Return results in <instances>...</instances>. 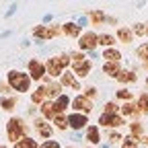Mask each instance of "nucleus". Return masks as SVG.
<instances>
[{
	"label": "nucleus",
	"mask_w": 148,
	"mask_h": 148,
	"mask_svg": "<svg viewBox=\"0 0 148 148\" xmlns=\"http://www.w3.org/2000/svg\"><path fill=\"white\" fill-rule=\"evenodd\" d=\"M39 148H62V146H60V142H58V140H45Z\"/></svg>",
	"instance_id": "38"
},
{
	"label": "nucleus",
	"mask_w": 148,
	"mask_h": 148,
	"mask_svg": "<svg viewBox=\"0 0 148 148\" xmlns=\"http://www.w3.org/2000/svg\"><path fill=\"white\" fill-rule=\"evenodd\" d=\"M0 148H6V146H0Z\"/></svg>",
	"instance_id": "43"
},
{
	"label": "nucleus",
	"mask_w": 148,
	"mask_h": 148,
	"mask_svg": "<svg viewBox=\"0 0 148 148\" xmlns=\"http://www.w3.org/2000/svg\"><path fill=\"white\" fill-rule=\"evenodd\" d=\"M115 37H117V41H121V43H132L134 41V33H132L130 27H117Z\"/></svg>",
	"instance_id": "16"
},
{
	"label": "nucleus",
	"mask_w": 148,
	"mask_h": 148,
	"mask_svg": "<svg viewBox=\"0 0 148 148\" xmlns=\"http://www.w3.org/2000/svg\"><path fill=\"white\" fill-rule=\"evenodd\" d=\"M119 146H121V148H138V146H140V138H136V136H132V134H127V136L121 140Z\"/></svg>",
	"instance_id": "25"
},
{
	"label": "nucleus",
	"mask_w": 148,
	"mask_h": 148,
	"mask_svg": "<svg viewBox=\"0 0 148 148\" xmlns=\"http://www.w3.org/2000/svg\"><path fill=\"white\" fill-rule=\"evenodd\" d=\"M132 97H134V92L130 90V88H119V90L115 92V99L125 101V103H130V101H132Z\"/></svg>",
	"instance_id": "32"
},
{
	"label": "nucleus",
	"mask_w": 148,
	"mask_h": 148,
	"mask_svg": "<svg viewBox=\"0 0 148 148\" xmlns=\"http://www.w3.org/2000/svg\"><path fill=\"white\" fill-rule=\"evenodd\" d=\"M140 113V111H138V107H136V103H132V101H130V103H123L121 107H119V115L125 119V117H136Z\"/></svg>",
	"instance_id": "17"
},
{
	"label": "nucleus",
	"mask_w": 148,
	"mask_h": 148,
	"mask_svg": "<svg viewBox=\"0 0 148 148\" xmlns=\"http://www.w3.org/2000/svg\"><path fill=\"white\" fill-rule=\"evenodd\" d=\"M90 70H92V64L88 60H84V62H72V72H74V76H76V78H86L90 74Z\"/></svg>",
	"instance_id": "11"
},
{
	"label": "nucleus",
	"mask_w": 148,
	"mask_h": 148,
	"mask_svg": "<svg viewBox=\"0 0 148 148\" xmlns=\"http://www.w3.org/2000/svg\"><path fill=\"white\" fill-rule=\"evenodd\" d=\"M60 33V27H56V25H51V27H45V25H37L35 29H33V35L37 37V39H41V41H49V39H53L56 35Z\"/></svg>",
	"instance_id": "9"
},
{
	"label": "nucleus",
	"mask_w": 148,
	"mask_h": 148,
	"mask_svg": "<svg viewBox=\"0 0 148 148\" xmlns=\"http://www.w3.org/2000/svg\"><path fill=\"white\" fill-rule=\"evenodd\" d=\"M70 103H72V99L68 95H64V92H62L58 99H53V111H56V115H66V109L70 107Z\"/></svg>",
	"instance_id": "13"
},
{
	"label": "nucleus",
	"mask_w": 148,
	"mask_h": 148,
	"mask_svg": "<svg viewBox=\"0 0 148 148\" xmlns=\"http://www.w3.org/2000/svg\"><path fill=\"white\" fill-rule=\"evenodd\" d=\"M142 66H144V70H148V62H144V64H142Z\"/></svg>",
	"instance_id": "40"
},
{
	"label": "nucleus",
	"mask_w": 148,
	"mask_h": 148,
	"mask_svg": "<svg viewBox=\"0 0 148 148\" xmlns=\"http://www.w3.org/2000/svg\"><path fill=\"white\" fill-rule=\"evenodd\" d=\"M84 140L90 144V146H97L101 142V127L95 125V123H88V127L84 130Z\"/></svg>",
	"instance_id": "10"
},
{
	"label": "nucleus",
	"mask_w": 148,
	"mask_h": 148,
	"mask_svg": "<svg viewBox=\"0 0 148 148\" xmlns=\"http://www.w3.org/2000/svg\"><path fill=\"white\" fill-rule=\"evenodd\" d=\"M97 45H99V33H95V31H84L78 37L80 51H92V49H97Z\"/></svg>",
	"instance_id": "4"
},
{
	"label": "nucleus",
	"mask_w": 148,
	"mask_h": 148,
	"mask_svg": "<svg viewBox=\"0 0 148 148\" xmlns=\"http://www.w3.org/2000/svg\"><path fill=\"white\" fill-rule=\"evenodd\" d=\"M146 84H148V76H146Z\"/></svg>",
	"instance_id": "42"
},
{
	"label": "nucleus",
	"mask_w": 148,
	"mask_h": 148,
	"mask_svg": "<svg viewBox=\"0 0 148 148\" xmlns=\"http://www.w3.org/2000/svg\"><path fill=\"white\" fill-rule=\"evenodd\" d=\"M82 95H84L86 99H90V101H92V99H95V97L99 95V90H97V86H86Z\"/></svg>",
	"instance_id": "35"
},
{
	"label": "nucleus",
	"mask_w": 148,
	"mask_h": 148,
	"mask_svg": "<svg viewBox=\"0 0 148 148\" xmlns=\"http://www.w3.org/2000/svg\"><path fill=\"white\" fill-rule=\"evenodd\" d=\"M101 58H103L105 62H121V51L115 49V47H107V49H103V56H101Z\"/></svg>",
	"instance_id": "19"
},
{
	"label": "nucleus",
	"mask_w": 148,
	"mask_h": 148,
	"mask_svg": "<svg viewBox=\"0 0 148 148\" xmlns=\"http://www.w3.org/2000/svg\"><path fill=\"white\" fill-rule=\"evenodd\" d=\"M60 84H62V86H68V88H72V90H80V82L76 80L74 72H68V70L60 76Z\"/></svg>",
	"instance_id": "14"
},
{
	"label": "nucleus",
	"mask_w": 148,
	"mask_h": 148,
	"mask_svg": "<svg viewBox=\"0 0 148 148\" xmlns=\"http://www.w3.org/2000/svg\"><path fill=\"white\" fill-rule=\"evenodd\" d=\"M68 66H72V58L70 53H62V56H51L45 62V72L49 78H60L62 74L68 70Z\"/></svg>",
	"instance_id": "1"
},
{
	"label": "nucleus",
	"mask_w": 148,
	"mask_h": 148,
	"mask_svg": "<svg viewBox=\"0 0 148 148\" xmlns=\"http://www.w3.org/2000/svg\"><path fill=\"white\" fill-rule=\"evenodd\" d=\"M105 18H107V14H105L103 10H90V12H88V21H90L92 27L103 25V23H105Z\"/></svg>",
	"instance_id": "20"
},
{
	"label": "nucleus",
	"mask_w": 148,
	"mask_h": 148,
	"mask_svg": "<svg viewBox=\"0 0 148 148\" xmlns=\"http://www.w3.org/2000/svg\"><path fill=\"white\" fill-rule=\"evenodd\" d=\"M136 58H138L142 64L148 62V41L142 43V45H138V49H136Z\"/></svg>",
	"instance_id": "29"
},
{
	"label": "nucleus",
	"mask_w": 148,
	"mask_h": 148,
	"mask_svg": "<svg viewBox=\"0 0 148 148\" xmlns=\"http://www.w3.org/2000/svg\"><path fill=\"white\" fill-rule=\"evenodd\" d=\"M53 123H56V127H58L60 132H66V130L70 127V125H68V117H66V115H56V117H53Z\"/></svg>",
	"instance_id": "31"
},
{
	"label": "nucleus",
	"mask_w": 148,
	"mask_h": 148,
	"mask_svg": "<svg viewBox=\"0 0 148 148\" xmlns=\"http://www.w3.org/2000/svg\"><path fill=\"white\" fill-rule=\"evenodd\" d=\"M70 58H72V62H84V60H86V56H84V51L78 49V51H72V53H70Z\"/></svg>",
	"instance_id": "37"
},
{
	"label": "nucleus",
	"mask_w": 148,
	"mask_h": 148,
	"mask_svg": "<svg viewBox=\"0 0 148 148\" xmlns=\"http://www.w3.org/2000/svg\"><path fill=\"white\" fill-rule=\"evenodd\" d=\"M99 125H103V127H109V130H119L121 125H125V119H123L119 113H115V115H107V113H101V117H99Z\"/></svg>",
	"instance_id": "8"
},
{
	"label": "nucleus",
	"mask_w": 148,
	"mask_h": 148,
	"mask_svg": "<svg viewBox=\"0 0 148 148\" xmlns=\"http://www.w3.org/2000/svg\"><path fill=\"white\" fill-rule=\"evenodd\" d=\"M27 74L31 76V80H35V82H41L45 76H47V72H45V64L43 62H39V60H29V64H27Z\"/></svg>",
	"instance_id": "5"
},
{
	"label": "nucleus",
	"mask_w": 148,
	"mask_h": 148,
	"mask_svg": "<svg viewBox=\"0 0 148 148\" xmlns=\"http://www.w3.org/2000/svg\"><path fill=\"white\" fill-rule=\"evenodd\" d=\"M86 148H92V146H86Z\"/></svg>",
	"instance_id": "45"
},
{
	"label": "nucleus",
	"mask_w": 148,
	"mask_h": 148,
	"mask_svg": "<svg viewBox=\"0 0 148 148\" xmlns=\"http://www.w3.org/2000/svg\"><path fill=\"white\" fill-rule=\"evenodd\" d=\"M117 111H119V105L115 101H107L105 107H103V113H107V115H115Z\"/></svg>",
	"instance_id": "34"
},
{
	"label": "nucleus",
	"mask_w": 148,
	"mask_h": 148,
	"mask_svg": "<svg viewBox=\"0 0 148 148\" xmlns=\"http://www.w3.org/2000/svg\"><path fill=\"white\" fill-rule=\"evenodd\" d=\"M146 37H148V25H146Z\"/></svg>",
	"instance_id": "41"
},
{
	"label": "nucleus",
	"mask_w": 148,
	"mask_h": 148,
	"mask_svg": "<svg viewBox=\"0 0 148 148\" xmlns=\"http://www.w3.org/2000/svg\"><path fill=\"white\" fill-rule=\"evenodd\" d=\"M68 117V125L74 130V132H80V130H86L88 127V115L84 113H76V111H72Z\"/></svg>",
	"instance_id": "7"
},
{
	"label": "nucleus",
	"mask_w": 148,
	"mask_h": 148,
	"mask_svg": "<svg viewBox=\"0 0 148 148\" xmlns=\"http://www.w3.org/2000/svg\"><path fill=\"white\" fill-rule=\"evenodd\" d=\"M99 45L101 47H115V35H109V33H99Z\"/></svg>",
	"instance_id": "23"
},
{
	"label": "nucleus",
	"mask_w": 148,
	"mask_h": 148,
	"mask_svg": "<svg viewBox=\"0 0 148 148\" xmlns=\"http://www.w3.org/2000/svg\"><path fill=\"white\" fill-rule=\"evenodd\" d=\"M33 125H35V130H37V134H39L41 138H45V140H51V136H53V127L41 117V119H35L33 121Z\"/></svg>",
	"instance_id": "12"
},
{
	"label": "nucleus",
	"mask_w": 148,
	"mask_h": 148,
	"mask_svg": "<svg viewBox=\"0 0 148 148\" xmlns=\"http://www.w3.org/2000/svg\"><path fill=\"white\" fill-rule=\"evenodd\" d=\"M130 134L142 140V138H144V125H142L140 121H134V123H130Z\"/></svg>",
	"instance_id": "27"
},
{
	"label": "nucleus",
	"mask_w": 148,
	"mask_h": 148,
	"mask_svg": "<svg viewBox=\"0 0 148 148\" xmlns=\"http://www.w3.org/2000/svg\"><path fill=\"white\" fill-rule=\"evenodd\" d=\"M136 80H138V76H136L134 70H121L117 74V82H121V84H130V82H136Z\"/></svg>",
	"instance_id": "21"
},
{
	"label": "nucleus",
	"mask_w": 148,
	"mask_h": 148,
	"mask_svg": "<svg viewBox=\"0 0 148 148\" xmlns=\"http://www.w3.org/2000/svg\"><path fill=\"white\" fill-rule=\"evenodd\" d=\"M27 132H29V125L21 119V117H10L8 123H6V134H8V140L12 144H16L18 140L27 138Z\"/></svg>",
	"instance_id": "2"
},
{
	"label": "nucleus",
	"mask_w": 148,
	"mask_h": 148,
	"mask_svg": "<svg viewBox=\"0 0 148 148\" xmlns=\"http://www.w3.org/2000/svg\"><path fill=\"white\" fill-rule=\"evenodd\" d=\"M0 92H8V90H6V84H4V82H0Z\"/></svg>",
	"instance_id": "39"
},
{
	"label": "nucleus",
	"mask_w": 148,
	"mask_h": 148,
	"mask_svg": "<svg viewBox=\"0 0 148 148\" xmlns=\"http://www.w3.org/2000/svg\"><path fill=\"white\" fill-rule=\"evenodd\" d=\"M0 107H2L4 111H12L16 107V97H4V99H0Z\"/></svg>",
	"instance_id": "30"
},
{
	"label": "nucleus",
	"mask_w": 148,
	"mask_h": 148,
	"mask_svg": "<svg viewBox=\"0 0 148 148\" xmlns=\"http://www.w3.org/2000/svg\"><path fill=\"white\" fill-rule=\"evenodd\" d=\"M107 140H109L111 144H121L123 136H121V132H119V130H109V134H107Z\"/></svg>",
	"instance_id": "33"
},
{
	"label": "nucleus",
	"mask_w": 148,
	"mask_h": 148,
	"mask_svg": "<svg viewBox=\"0 0 148 148\" xmlns=\"http://www.w3.org/2000/svg\"><path fill=\"white\" fill-rule=\"evenodd\" d=\"M45 97H47V90H45V84H41L39 88H35V92L31 95V103L43 105V103H45Z\"/></svg>",
	"instance_id": "22"
},
{
	"label": "nucleus",
	"mask_w": 148,
	"mask_h": 148,
	"mask_svg": "<svg viewBox=\"0 0 148 148\" xmlns=\"http://www.w3.org/2000/svg\"><path fill=\"white\" fill-rule=\"evenodd\" d=\"M14 148H39V144H37L33 138H23V140H18L16 144H14Z\"/></svg>",
	"instance_id": "28"
},
{
	"label": "nucleus",
	"mask_w": 148,
	"mask_h": 148,
	"mask_svg": "<svg viewBox=\"0 0 148 148\" xmlns=\"http://www.w3.org/2000/svg\"><path fill=\"white\" fill-rule=\"evenodd\" d=\"M136 107H138V111H140V113L148 115V92H142V95L138 97V101H136Z\"/></svg>",
	"instance_id": "26"
},
{
	"label": "nucleus",
	"mask_w": 148,
	"mask_h": 148,
	"mask_svg": "<svg viewBox=\"0 0 148 148\" xmlns=\"http://www.w3.org/2000/svg\"><path fill=\"white\" fill-rule=\"evenodd\" d=\"M8 86L16 92H27L31 88V76L21 70H10L8 72Z\"/></svg>",
	"instance_id": "3"
},
{
	"label": "nucleus",
	"mask_w": 148,
	"mask_h": 148,
	"mask_svg": "<svg viewBox=\"0 0 148 148\" xmlns=\"http://www.w3.org/2000/svg\"><path fill=\"white\" fill-rule=\"evenodd\" d=\"M41 117H43L45 121L56 117V111H53V101H45V103L41 105Z\"/></svg>",
	"instance_id": "24"
},
{
	"label": "nucleus",
	"mask_w": 148,
	"mask_h": 148,
	"mask_svg": "<svg viewBox=\"0 0 148 148\" xmlns=\"http://www.w3.org/2000/svg\"><path fill=\"white\" fill-rule=\"evenodd\" d=\"M119 72H121L119 62H105V64H103V74H105V76L117 78V74H119Z\"/></svg>",
	"instance_id": "18"
},
{
	"label": "nucleus",
	"mask_w": 148,
	"mask_h": 148,
	"mask_svg": "<svg viewBox=\"0 0 148 148\" xmlns=\"http://www.w3.org/2000/svg\"><path fill=\"white\" fill-rule=\"evenodd\" d=\"M80 31H82V27L78 23H74V21H68V23L62 25V33L66 37H80Z\"/></svg>",
	"instance_id": "15"
},
{
	"label": "nucleus",
	"mask_w": 148,
	"mask_h": 148,
	"mask_svg": "<svg viewBox=\"0 0 148 148\" xmlns=\"http://www.w3.org/2000/svg\"><path fill=\"white\" fill-rule=\"evenodd\" d=\"M132 33H134V35H138V37H146V25L136 23V25H134V29H132Z\"/></svg>",
	"instance_id": "36"
},
{
	"label": "nucleus",
	"mask_w": 148,
	"mask_h": 148,
	"mask_svg": "<svg viewBox=\"0 0 148 148\" xmlns=\"http://www.w3.org/2000/svg\"><path fill=\"white\" fill-rule=\"evenodd\" d=\"M70 107L76 111V113H84V115H88L90 111H92V107H95V103H92L90 99H86L84 95H76V97L72 99Z\"/></svg>",
	"instance_id": "6"
},
{
	"label": "nucleus",
	"mask_w": 148,
	"mask_h": 148,
	"mask_svg": "<svg viewBox=\"0 0 148 148\" xmlns=\"http://www.w3.org/2000/svg\"><path fill=\"white\" fill-rule=\"evenodd\" d=\"M68 148H74V146H68Z\"/></svg>",
	"instance_id": "44"
}]
</instances>
